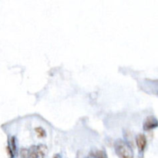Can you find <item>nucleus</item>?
<instances>
[{
    "instance_id": "1",
    "label": "nucleus",
    "mask_w": 158,
    "mask_h": 158,
    "mask_svg": "<svg viewBox=\"0 0 158 158\" xmlns=\"http://www.w3.org/2000/svg\"><path fill=\"white\" fill-rule=\"evenodd\" d=\"M115 150L120 158H133V152L132 148L121 140H117L115 143Z\"/></svg>"
},
{
    "instance_id": "2",
    "label": "nucleus",
    "mask_w": 158,
    "mask_h": 158,
    "mask_svg": "<svg viewBox=\"0 0 158 158\" xmlns=\"http://www.w3.org/2000/svg\"><path fill=\"white\" fill-rule=\"evenodd\" d=\"M136 143H137L139 152H143L147 146V139H146L145 135L143 133L137 134L136 137Z\"/></svg>"
},
{
    "instance_id": "3",
    "label": "nucleus",
    "mask_w": 158,
    "mask_h": 158,
    "mask_svg": "<svg viewBox=\"0 0 158 158\" xmlns=\"http://www.w3.org/2000/svg\"><path fill=\"white\" fill-rule=\"evenodd\" d=\"M157 125V121L154 116H148L147 118L145 119L143 122V129L145 130H150L154 127H156Z\"/></svg>"
},
{
    "instance_id": "4",
    "label": "nucleus",
    "mask_w": 158,
    "mask_h": 158,
    "mask_svg": "<svg viewBox=\"0 0 158 158\" xmlns=\"http://www.w3.org/2000/svg\"><path fill=\"white\" fill-rule=\"evenodd\" d=\"M36 152H37V155H38V157L43 158L46 154H47L48 152V149H47V147L45 144H40L39 146L36 147Z\"/></svg>"
},
{
    "instance_id": "5",
    "label": "nucleus",
    "mask_w": 158,
    "mask_h": 158,
    "mask_svg": "<svg viewBox=\"0 0 158 158\" xmlns=\"http://www.w3.org/2000/svg\"><path fill=\"white\" fill-rule=\"evenodd\" d=\"M35 132H36V135H37V136H38V137H40V138L45 137H46V135H47L45 130H43V128L40 127V126H38V127L35 128Z\"/></svg>"
},
{
    "instance_id": "6",
    "label": "nucleus",
    "mask_w": 158,
    "mask_h": 158,
    "mask_svg": "<svg viewBox=\"0 0 158 158\" xmlns=\"http://www.w3.org/2000/svg\"><path fill=\"white\" fill-rule=\"evenodd\" d=\"M28 158H39L36 152V148L35 147H32L30 150H29V156Z\"/></svg>"
},
{
    "instance_id": "7",
    "label": "nucleus",
    "mask_w": 158,
    "mask_h": 158,
    "mask_svg": "<svg viewBox=\"0 0 158 158\" xmlns=\"http://www.w3.org/2000/svg\"><path fill=\"white\" fill-rule=\"evenodd\" d=\"M28 156H29V150L26 148H22L20 150L21 158H28Z\"/></svg>"
},
{
    "instance_id": "8",
    "label": "nucleus",
    "mask_w": 158,
    "mask_h": 158,
    "mask_svg": "<svg viewBox=\"0 0 158 158\" xmlns=\"http://www.w3.org/2000/svg\"><path fill=\"white\" fill-rule=\"evenodd\" d=\"M6 151H7V154H8V157H9V158H13L14 154H13V150H11V148L9 147H6Z\"/></svg>"
},
{
    "instance_id": "9",
    "label": "nucleus",
    "mask_w": 158,
    "mask_h": 158,
    "mask_svg": "<svg viewBox=\"0 0 158 158\" xmlns=\"http://www.w3.org/2000/svg\"><path fill=\"white\" fill-rule=\"evenodd\" d=\"M97 158H107V156L105 154H103V152H99V154H97Z\"/></svg>"
},
{
    "instance_id": "10",
    "label": "nucleus",
    "mask_w": 158,
    "mask_h": 158,
    "mask_svg": "<svg viewBox=\"0 0 158 158\" xmlns=\"http://www.w3.org/2000/svg\"><path fill=\"white\" fill-rule=\"evenodd\" d=\"M12 144H13V150H16V145H15V137H12Z\"/></svg>"
}]
</instances>
